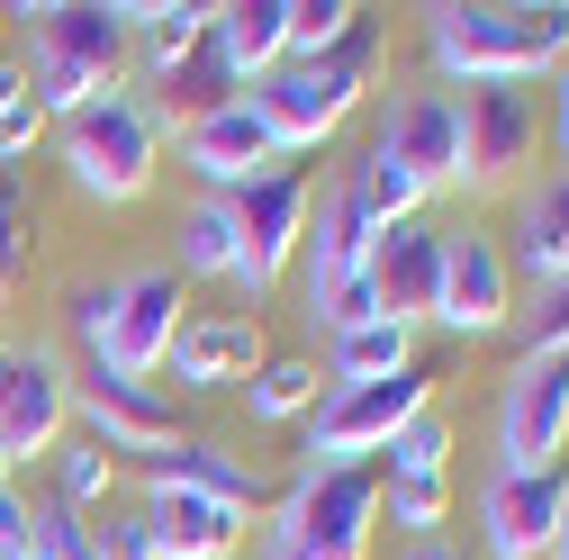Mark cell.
<instances>
[{
	"label": "cell",
	"mask_w": 569,
	"mask_h": 560,
	"mask_svg": "<svg viewBox=\"0 0 569 560\" xmlns=\"http://www.w3.org/2000/svg\"><path fill=\"white\" fill-rule=\"evenodd\" d=\"M163 371L190 389V398H218V389H244L253 371H262V326L253 317H190L181 334H172V353H163Z\"/></svg>",
	"instance_id": "obj_19"
},
{
	"label": "cell",
	"mask_w": 569,
	"mask_h": 560,
	"mask_svg": "<svg viewBox=\"0 0 569 560\" xmlns=\"http://www.w3.org/2000/svg\"><path fill=\"white\" fill-rule=\"evenodd\" d=\"M146 479H163V488H199V498L236 507L244 524H253V516H271V479H262L244 452H227V443H199V434H181L172 452H154V461H146Z\"/></svg>",
	"instance_id": "obj_21"
},
{
	"label": "cell",
	"mask_w": 569,
	"mask_h": 560,
	"mask_svg": "<svg viewBox=\"0 0 569 560\" xmlns=\"http://www.w3.org/2000/svg\"><path fill=\"white\" fill-rule=\"evenodd\" d=\"M109 308H118V280H91V290L73 299V334H82V343H100V326H109Z\"/></svg>",
	"instance_id": "obj_38"
},
{
	"label": "cell",
	"mask_w": 569,
	"mask_h": 560,
	"mask_svg": "<svg viewBox=\"0 0 569 560\" xmlns=\"http://www.w3.org/2000/svg\"><path fill=\"white\" fill-rule=\"evenodd\" d=\"M569 452V353L516 362L497 398V470H560Z\"/></svg>",
	"instance_id": "obj_11"
},
{
	"label": "cell",
	"mask_w": 569,
	"mask_h": 560,
	"mask_svg": "<svg viewBox=\"0 0 569 560\" xmlns=\"http://www.w3.org/2000/svg\"><path fill=\"white\" fill-rule=\"evenodd\" d=\"M533 154H542L533 91H516V82L461 91V181H470V190H507Z\"/></svg>",
	"instance_id": "obj_12"
},
{
	"label": "cell",
	"mask_w": 569,
	"mask_h": 560,
	"mask_svg": "<svg viewBox=\"0 0 569 560\" xmlns=\"http://www.w3.org/2000/svg\"><path fill=\"white\" fill-rule=\"evenodd\" d=\"M37 551V507L19 479H0V560H28Z\"/></svg>",
	"instance_id": "obj_36"
},
{
	"label": "cell",
	"mask_w": 569,
	"mask_h": 560,
	"mask_svg": "<svg viewBox=\"0 0 569 560\" xmlns=\"http://www.w3.org/2000/svg\"><path fill=\"white\" fill-rule=\"evenodd\" d=\"M407 560H470V551H452V542H416Z\"/></svg>",
	"instance_id": "obj_41"
},
{
	"label": "cell",
	"mask_w": 569,
	"mask_h": 560,
	"mask_svg": "<svg viewBox=\"0 0 569 560\" xmlns=\"http://www.w3.org/2000/svg\"><path fill=\"white\" fill-rule=\"evenodd\" d=\"M435 326H443V334H470V343L516 326V271H507V244H497L488 227H452V236H443Z\"/></svg>",
	"instance_id": "obj_10"
},
{
	"label": "cell",
	"mask_w": 569,
	"mask_h": 560,
	"mask_svg": "<svg viewBox=\"0 0 569 560\" xmlns=\"http://www.w3.org/2000/svg\"><path fill=\"white\" fill-rule=\"evenodd\" d=\"M0 63H10V10H0Z\"/></svg>",
	"instance_id": "obj_43"
},
{
	"label": "cell",
	"mask_w": 569,
	"mask_h": 560,
	"mask_svg": "<svg viewBox=\"0 0 569 560\" xmlns=\"http://www.w3.org/2000/svg\"><path fill=\"white\" fill-rule=\"evenodd\" d=\"M37 560H91V516L63 507V498H46L37 507Z\"/></svg>",
	"instance_id": "obj_33"
},
{
	"label": "cell",
	"mask_w": 569,
	"mask_h": 560,
	"mask_svg": "<svg viewBox=\"0 0 569 560\" xmlns=\"http://www.w3.org/2000/svg\"><path fill=\"white\" fill-rule=\"evenodd\" d=\"M443 507H452V470H389L380 479V516L398 533H416V542H435Z\"/></svg>",
	"instance_id": "obj_28"
},
{
	"label": "cell",
	"mask_w": 569,
	"mask_h": 560,
	"mask_svg": "<svg viewBox=\"0 0 569 560\" xmlns=\"http://www.w3.org/2000/svg\"><path fill=\"white\" fill-rule=\"evenodd\" d=\"M91 560H154V542L136 516H91Z\"/></svg>",
	"instance_id": "obj_37"
},
{
	"label": "cell",
	"mask_w": 569,
	"mask_h": 560,
	"mask_svg": "<svg viewBox=\"0 0 569 560\" xmlns=\"http://www.w3.org/2000/svg\"><path fill=\"white\" fill-rule=\"evenodd\" d=\"M73 416L91 426V443H109V452H172L181 443V416H172V398L154 389V380H109V371H82L73 380Z\"/></svg>",
	"instance_id": "obj_15"
},
{
	"label": "cell",
	"mask_w": 569,
	"mask_h": 560,
	"mask_svg": "<svg viewBox=\"0 0 569 560\" xmlns=\"http://www.w3.org/2000/svg\"><path fill=\"white\" fill-rule=\"evenodd\" d=\"M371 73H380V28H371V10H362V28H352L335 54H317V63H271V73L244 91V109L262 118V136H271L280 154H317L326 136L362 109Z\"/></svg>",
	"instance_id": "obj_2"
},
{
	"label": "cell",
	"mask_w": 569,
	"mask_h": 560,
	"mask_svg": "<svg viewBox=\"0 0 569 560\" xmlns=\"http://www.w3.org/2000/svg\"><path fill=\"white\" fill-rule=\"evenodd\" d=\"M136 524H146L154 560H236V551H244V516H236V507L199 498V488H163V479H146Z\"/></svg>",
	"instance_id": "obj_17"
},
{
	"label": "cell",
	"mask_w": 569,
	"mask_h": 560,
	"mask_svg": "<svg viewBox=\"0 0 569 560\" xmlns=\"http://www.w3.org/2000/svg\"><path fill=\"white\" fill-rule=\"evenodd\" d=\"M343 190H352V208H362L371 227H398V218H425V181H416V172H407V163H398V154L380 146V136H371V154L352 163V181H343Z\"/></svg>",
	"instance_id": "obj_25"
},
{
	"label": "cell",
	"mask_w": 569,
	"mask_h": 560,
	"mask_svg": "<svg viewBox=\"0 0 569 560\" xmlns=\"http://www.w3.org/2000/svg\"><path fill=\"white\" fill-rule=\"evenodd\" d=\"M551 136H560V154H569V63L551 73Z\"/></svg>",
	"instance_id": "obj_39"
},
{
	"label": "cell",
	"mask_w": 569,
	"mask_h": 560,
	"mask_svg": "<svg viewBox=\"0 0 569 560\" xmlns=\"http://www.w3.org/2000/svg\"><path fill=\"white\" fill-rule=\"evenodd\" d=\"M380 146L425 181V199L461 190V91H407V100H389Z\"/></svg>",
	"instance_id": "obj_18"
},
{
	"label": "cell",
	"mask_w": 569,
	"mask_h": 560,
	"mask_svg": "<svg viewBox=\"0 0 569 560\" xmlns=\"http://www.w3.org/2000/svg\"><path fill=\"white\" fill-rule=\"evenodd\" d=\"M551 560H569V507H560V533H551Z\"/></svg>",
	"instance_id": "obj_42"
},
{
	"label": "cell",
	"mask_w": 569,
	"mask_h": 560,
	"mask_svg": "<svg viewBox=\"0 0 569 560\" xmlns=\"http://www.w3.org/2000/svg\"><path fill=\"white\" fill-rule=\"evenodd\" d=\"M181 308H190L181 271H127V280H118V308H109V326H100V343H91V371H109V380H154L163 353H172V334L190 326Z\"/></svg>",
	"instance_id": "obj_9"
},
{
	"label": "cell",
	"mask_w": 569,
	"mask_h": 560,
	"mask_svg": "<svg viewBox=\"0 0 569 560\" xmlns=\"http://www.w3.org/2000/svg\"><path fill=\"white\" fill-rule=\"evenodd\" d=\"M352 28H362V0H290V63L335 54Z\"/></svg>",
	"instance_id": "obj_30"
},
{
	"label": "cell",
	"mask_w": 569,
	"mask_h": 560,
	"mask_svg": "<svg viewBox=\"0 0 569 560\" xmlns=\"http://www.w3.org/2000/svg\"><path fill=\"white\" fill-rule=\"evenodd\" d=\"M244 407L262 416V426H308V407H317V362H308V353H262V371L244 380Z\"/></svg>",
	"instance_id": "obj_26"
},
{
	"label": "cell",
	"mask_w": 569,
	"mask_h": 560,
	"mask_svg": "<svg viewBox=\"0 0 569 560\" xmlns=\"http://www.w3.org/2000/svg\"><path fill=\"white\" fill-rule=\"evenodd\" d=\"M299 236H308V181L280 163L271 181H253V190L236 199V271H227V280L244 290V317L299 271Z\"/></svg>",
	"instance_id": "obj_8"
},
{
	"label": "cell",
	"mask_w": 569,
	"mask_h": 560,
	"mask_svg": "<svg viewBox=\"0 0 569 560\" xmlns=\"http://www.w3.org/2000/svg\"><path fill=\"white\" fill-rule=\"evenodd\" d=\"M127 19L118 0H46V10H28V91L46 118H73L82 100L118 91L127 82Z\"/></svg>",
	"instance_id": "obj_3"
},
{
	"label": "cell",
	"mask_w": 569,
	"mask_h": 560,
	"mask_svg": "<svg viewBox=\"0 0 569 560\" xmlns=\"http://www.w3.org/2000/svg\"><path fill=\"white\" fill-rule=\"evenodd\" d=\"M19 91H28V73H19V63H0V109H10Z\"/></svg>",
	"instance_id": "obj_40"
},
{
	"label": "cell",
	"mask_w": 569,
	"mask_h": 560,
	"mask_svg": "<svg viewBox=\"0 0 569 560\" xmlns=\"http://www.w3.org/2000/svg\"><path fill=\"white\" fill-rule=\"evenodd\" d=\"M28 560H37V551H28Z\"/></svg>",
	"instance_id": "obj_45"
},
{
	"label": "cell",
	"mask_w": 569,
	"mask_h": 560,
	"mask_svg": "<svg viewBox=\"0 0 569 560\" xmlns=\"http://www.w3.org/2000/svg\"><path fill=\"white\" fill-rule=\"evenodd\" d=\"M236 271V199H190L181 208V280H227Z\"/></svg>",
	"instance_id": "obj_27"
},
{
	"label": "cell",
	"mask_w": 569,
	"mask_h": 560,
	"mask_svg": "<svg viewBox=\"0 0 569 560\" xmlns=\"http://www.w3.org/2000/svg\"><path fill=\"white\" fill-rule=\"evenodd\" d=\"M560 507H569V470H488V488H479L488 560H551Z\"/></svg>",
	"instance_id": "obj_13"
},
{
	"label": "cell",
	"mask_w": 569,
	"mask_h": 560,
	"mask_svg": "<svg viewBox=\"0 0 569 560\" xmlns=\"http://www.w3.org/2000/svg\"><path fill=\"white\" fill-rule=\"evenodd\" d=\"M362 280H371V308H380V317L425 326V317H435V280H443V227H425V218L380 227Z\"/></svg>",
	"instance_id": "obj_16"
},
{
	"label": "cell",
	"mask_w": 569,
	"mask_h": 560,
	"mask_svg": "<svg viewBox=\"0 0 569 560\" xmlns=\"http://www.w3.org/2000/svg\"><path fill=\"white\" fill-rule=\"evenodd\" d=\"M0 479H10V461H0Z\"/></svg>",
	"instance_id": "obj_44"
},
{
	"label": "cell",
	"mask_w": 569,
	"mask_h": 560,
	"mask_svg": "<svg viewBox=\"0 0 569 560\" xmlns=\"http://www.w3.org/2000/svg\"><path fill=\"white\" fill-rule=\"evenodd\" d=\"M46 127H54V118L37 109V91H19L10 109H0V163H28V154L46 146Z\"/></svg>",
	"instance_id": "obj_35"
},
{
	"label": "cell",
	"mask_w": 569,
	"mask_h": 560,
	"mask_svg": "<svg viewBox=\"0 0 569 560\" xmlns=\"http://www.w3.org/2000/svg\"><path fill=\"white\" fill-rule=\"evenodd\" d=\"M407 362H416V326H398V317H362L352 334L326 343V380H335V389L389 380V371H407Z\"/></svg>",
	"instance_id": "obj_24"
},
{
	"label": "cell",
	"mask_w": 569,
	"mask_h": 560,
	"mask_svg": "<svg viewBox=\"0 0 569 560\" xmlns=\"http://www.w3.org/2000/svg\"><path fill=\"white\" fill-rule=\"evenodd\" d=\"M54 154H63V172H73V190L82 199H100V208H127V199H146L154 190V172H163V127H154V100L146 91H100V100H82L73 118H54Z\"/></svg>",
	"instance_id": "obj_4"
},
{
	"label": "cell",
	"mask_w": 569,
	"mask_h": 560,
	"mask_svg": "<svg viewBox=\"0 0 569 560\" xmlns=\"http://www.w3.org/2000/svg\"><path fill=\"white\" fill-rule=\"evenodd\" d=\"M425 54L461 91L551 82L569 63V0H435L425 10Z\"/></svg>",
	"instance_id": "obj_1"
},
{
	"label": "cell",
	"mask_w": 569,
	"mask_h": 560,
	"mask_svg": "<svg viewBox=\"0 0 569 560\" xmlns=\"http://www.w3.org/2000/svg\"><path fill=\"white\" fill-rule=\"evenodd\" d=\"M371 218L352 208V190L335 181L326 199H308V236H299V299H326V290H343V280H362V262H371Z\"/></svg>",
	"instance_id": "obj_20"
},
{
	"label": "cell",
	"mask_w": 569,
	"mask_h": 560,
	"mask_svg": "<svg viewBox=\"0 0 569 560\" xmlns=\"http://www.w3.org/2000/svg\"><path fill=\"white\" fill-rule=\"evenodd\" d=\"M109 488H118V452H109V443H91V434H63V443H54V498H63V507L100 516Z\"/></svg>",
	"instance_id": "obj_29"
},
{
	"label": "cell",
	"mask_w": 569,
	"mask_h": 560,
	"mask_svg": "<svg viewBox=\"0 0 569 560\" xmlns=\"http://www.w3.org/2000/svg\"><path fill=\"white\" fill-rule=\"evenodd\" d=\"M443 452H452V426H443V407H425L380 461H389V470H443Z\"/></svg>",
	"instance_id": "obj_34"
},
{
	"label": "cell",
	"mask_w": 569,
	"mask_h": 560,
	"mask_svg": "<svg viewBox=\"0 0 569 560\" xmlns=\"http://www.w3.org/2000/svg\"><path fill=\"white\" fill-rule=\"evenodd\" d=\"M507 271L533 280V290H560V280H569V172L525 190V208H516V244H507Z\"/></svg>",
	"instance_id": "obj_23"
},
{
	"label": "cell",
	"mask_w": 569,
	"mask_h": 560,
	"mask_svg": "<svg viewBox=\"0 0 569 560\" xmlns=\"http://www.w3.org/2000/svg\"><path fill=\"white\" fill-rule=\"evenodd\" d=\"M19 271H28V199H19L10 172H0V308L19 299Z\"/></svg>",
	"instance_id": "obj_32"
},
{
	"label": "cell",
	"mask_w": 569,
	"mask_h": 560,
	"mask_svg": "<svg viewBox=\"0 0 569 560\" xmlns=\"http://www.w3.org/2000/svg\"><path fill=\"white\" fill-rule=\"evenodd\" d=\"M208 54L236 73V91H253L271 63H290V0H227V10H208Z\"/></svg>",
	"instance_id": "obj_22"
},
{
	"label": "cell",
	"mask_w": 569,
	"mask_h": 560,
	"mask_svg": "<svg viewBox=\"0 0 569 560\" xmlns=\"http://www.w3.org/2000/svg\"><path fill=\"white\" fill-rule=\"evenodd\" d=\"M63 434H73V371H63V353L0 334V461H10V479L28 461H46Z\"/></svg>",
	"instance_id": "obj_7"
},
{
	"label": "cell",
	"mask_w": 569,
	"mask_h": 560,
	"mask_svg": "<svg viewBox=\"0 0 569 560\" xmlns=\"http://www.w3.org/2000/svg\"><path fill=\"white\" fill-rule=\"evenodd\" d=\"M516 362H560L569 353V280L560 290H533V308H516Z\"/></svg>",
	"instance_id": "obj_31"
},
{
	"label": "cell",
	"mask_w": 569,
	"mask_h": 560,
	"mask_svg": "<svg viewBox=\"0 0 569 560\" xmlns=\"http://www.w3.org/2000/svg\"><path fill=\"white\" fill-rule=\"evenodd\" d=\"M172 146H181V172L199 181V199H244L253 181L280 172V146L262 136V118H253L244 100L218 109V118H199V127H181Z\"/></svg>",
	"instance_id": "obj_14"
},
{
	"label": "cell",
	"mask_w": 569,
	"mask_h": 560,
	"mask_svg": "<svg viewBox=\"0 0 569 560\" xmlns=\"http://www.w3.org/2000/svg\"><path fill=\"white\" fill-rule=\"evenodd\" d=\"M425 407H435V371L425 362H407L389 380H362V389H326L308 407V470H371Z\"/></svg>",
	"instance_id": "obj_6"
},
{
	"label": "cell",
	"mask_w": 569,
	"mask_h": 560,
	"mask_svg": "<svg viewBox=\"0 0 569 560\" xmlns=\"http://www.w3.org/2000/svg\"><path fill=\"white\" fill-rule=\"evenodd\" d=\"M380 479L371 470H299L262 516V560H371Z\"/></svg>",
	"instance_id": "obj_5"
}]
</instances>
